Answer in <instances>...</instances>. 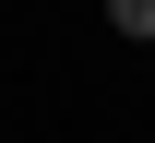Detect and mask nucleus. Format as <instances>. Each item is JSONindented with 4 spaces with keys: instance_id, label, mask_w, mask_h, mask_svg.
<instances>
[{
    "instance_id": "f257e3e1",
    "label": "nucleus",
    "mask_w": 155,
    "mask_h": 143,
    "mask_svg": "<svg viewBox=\"0 0 155 143\" xmlns=\"http://www.w3.org/2000/svg\"><path fill=\"white\" fill-rule=\"evenodd\" d=\"M107 24L119 36H155V0H107Z\"/></svg>"
}]
</instances>
